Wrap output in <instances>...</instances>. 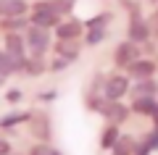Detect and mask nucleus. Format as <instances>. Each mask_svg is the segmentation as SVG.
<instances>
[{
  "label": "nucleus",
  "mask_w": 158,
  "mask_h": 155,
  "mask_svg": "<svg viewBox=\"0 0 158 155\" xmlns=\"http://www.w3.org/2000/svg\"><path fill=\"white\" fill-rule=\"evenodd\" d=\"M24 42H27V50L32 55H42V53L50 47V34H48V29L32 24V27L27 29V34H24Z\"/></svg>",
  "instance_id": "f257e3e1"
},
{
  "label": "nucleus",
  "mask_w": 158,
  "mask_h": 155,
  "mask_svg": "<svg viewBox=\"0 0 158 155\" xmlns=\"http://www.w3.org/2000/svg\"><path fill=\"white\" fill-rule=\"evenodd\" d=\"M6 53L13 58V63H16L19 68L21 66H27V42H24V34H16V32H11V34H6Z\"/></svg>",
  "instance_id": "f03ea898"
},
{
  "label": "nucleus",
  "mask_w": 158,
  "mask_h": 155,
  "mask_svg": "<svg viewBox=\"0 0 158 155\" xmlns=\"http://www.w3.org/2000/svg\"><path fill=\"white\" fill-rule=\"evenodd\" d=\"M100 113L113 124V126H116V124H124L127 118H129V108L121 105L118 100H108L106 105H100Z\"/></svg>",
  "instance_id": "7ed1b4c3"
},
{
  "label": "nucleus",
  "mask_w": 158,
  "mask_h": 155,
  "mask_svg": "<svg viewBox=\"0 0 158 155\" xmlns=\"http://www.w3.org/2000/svg\"><path fill=\"white\" fill-rule=\"evenodd\" d=\"M137 58H140V47H137L135 42H121L116 47V53H113V61H116L118 66H132Z\"/></svg>",
  "instance_id": "20e7f679"
},
{
  "label": "nucleus",
  "mask_w": 158,
  "mask_h": 155,
  "mask_svg": "<svg viewBox=\"0 0 158 155\" xmlns=\"http://www.w3.org/2000/svg\"><path fill=\"white\" fill-rule=\"evenodd\" d=\"M129 92V79L127 76H108L106 82V97L108 100H121Z\"/></svg>",
  "instance_id": "39448f33"
},
{
  "label": "nucleus",
  "mask_w": 158,
  "mask_h": 155,
  "mask_svg": "<svg viewBox=\"0 0 158 155\" xmlns=\"http://www.w3.org/2000/svg\"><path fill=\"white\" fill-rule=\"evenodd\" d=\"M32 24H34V27H42V29H48V27H58L61 21H58V13L48 11V8H42V6H34Z\"/></svg>",
  "instance_id": "423d86ee"
},
{
  "label": "nucleus",
  "mask_w": 158,
  "mask_h": 155,
  "mask_svg": "<svg viewBox=\"0 0 158 155\" xmlns=\"http://www.w3.org/2000/svg\"><path fill=\"white\" fill-rule=\"evenodd\" d=\"M79 34H82V24H79V21H63V24L56 27V37L63 39V42L79 39Z\"/></svg>",
  "instance_id": "0eeeda50"
},
{
  "label": "nucleus",
  "mask_w": 158,
  "mask_h": 155,
  "mask_svg": "<svg viewBox=\"0 0 158 155\" xmlns=\"http://www.w3.org/2000/svg\"><path fill=\"white\" fill-rule=\"evenodd\" d=\"M148 37H150V29H148V24L142 21L140 16H135V18L129 21V42L137 45V42H145Z\"/></svg>",
  "instance_id": "6e6552de"
},
{
  "label": "nucleus",
  "mask_w": 158,
  "mask_h": 155,
  "mask_svg": "<svg viewBox=\"0 0 158 155\" xmlns=\"http://www.w3.org/2000/svg\"><path fill=\"white\" fill-rule=\"evenodd\" d=\"M129 68V76H135V79H150L153 74H156V63L153 61H142V58H137L132 66H127Z\"/></svg>",
  "instance_id": "1a4fd4ad"
},
{
  "label": "nucleus",
  "mask_w": 158,
  "mask_h": 155,
  "mask_svg": "<svg viewBox=\"0 0 158 155\" xmlns=\"http://www.w3.org/2000/svg\"><path fill=\"white\" fill-rule=\"evenodd\" d=\"M27 0H0V13L3 16H8V18H13V16H24L27 13Z\"/></svg>",
  "instance_id": "9d476101"
},
{
  "label": "nucleus",
  "mask_w": 158,
  "mask_h": 155,
  "mask_svg": "<svg viewBox=\"0 0 158 155\" xmlns=\"http://www.w3.org/2000/svg\"><path fill=\"white\" fill-rule=\"evenodd\" d=\"M132 111L142 116H158V100L156 97H137L132 103Z\"/></svg>",
  "instance_id": "9b49d317"
},
{
  "label": "nucleus",
  "mask_w": 158,
  "mask_h": 155,
  "mask_svg": "<svg viewBox=\"0 0 158 155\" xmlns=\"http://www.w3.org/2000/svg\"><path fill=\"white\" fill-rule=\"evenodd\" d=\"M56 53H58V58H63L66 63H71L74 58L79 55V39H71V42H63V39H58Z\"/></svg>",
  "instance_id": "f8f14e48"
},
{
  "label": "nucleus",
  "mask_w": 158,
  "mask_h": 155,
  "mask_svg": "<svg viewBox=\"0 0 158 155\" xmlns=\"http://www.w3.org/2000/svg\"><path fill=\"white\" fill-rule=\"evenodd\" d=\"M129 92H132V97H135V100H137V97H156L158 84L150 82V79H140L135 87H129Z\"/></svg>",
  "instance_id": "ddd939ff"
},
{
  "label": "nucleus",
  "mask_w": 158,
  "mask_h": 155,
  "mask_svg": "<svg viewBox=\"0 0 158 155\" xmlns=\"http://www.w3.org/2000/svg\"><path fill=\"white\" fill-rule=\"evenodd\" d=\"M135 139H132V137H118L116 139V145H113V147H111V153L113 155H135Z\"/></svg>",
  "instance_id": "4468645a"
},
{
  "label": "nucleus",
  "mask_w": 158,
  "mask_h": 155,
  "mask_svg": "<svg viewBox=\"0 0 158 155\" xmlns=\"http://www.w3.org/2000/svg\"><path fill=\"white\" fill-rule=\"evenodd\" d=\"M118 137H121V134H118V129L111 124V126H108L106 132L100 134V147H103V150H111L113 145H116V139H118Z\"/></svg>",
  "instance_id": "2eb2a0df"
},
{
  "label": "nucleus",
  "mask_w": 158,
  "mask_h": 155,
  "mask_svg": "<svg viewBox=\"0 0 158 155\" xmlns=\"http://www.w3.org/2000/svg\"><path fill=\"white\" fill-rule=\"evenodd\" d=\"M32 132L37 134L40 139H48V137H50V126H48V118H45V116L34 118V121H32Z\"/></svg>",
  "instance_id": "dca6fc26"
},
{
  "label": "nucleus",
  "mask_w": 158,
  "mask_h": 155,
  "mask_svg": "<svg viewBox=\"0 0 158 155\" xmlns=\"http://www.w3.org/2000/svg\"><path fill=\"white\" fill-rule=\"evenodd\" d=\"M32 118V113H11V116H6V118H0V126H16V124H21V121H29Z\"/></svg>",
  "instance_id": "f3484780"
},
{
  "label": "nucleus",
  "mask_w": 158,
  "mask_h": 155,
  "mask_svg": "<svg viewBox=\"0 0 158 155\" xmlns=\"http://www.w3.org/2000/svg\"><path fill=\"white\" fill-rule=\"evenodd\" d=\"M29 155H63V153L56 150L53 145H48V142H40V145H34V147L29 150Z\"/></svg>",
  "instance_id": "a211bd4d"
},
{
  "label": "nucleus",
  "mask_w": 158,
  "mask_h": 155,
  "mask_svg": "<svg viewBox=\"0 0 158 155\" xmlns=\"http://www.w3.org/2000/svg\"><path fill=\"white\" fill-rule=\"evenodd\" d=\"M0 71H3V74L19 71V66H16V63H13V58L8 55V53H3V50H0Z\"/></svg>",
  "instance_id": "6ab92c4d"
},
{
  "label": "nucleus",
  "mask_w": 158,
  "mask_h": 155,
  "mask_svg": "<svg viewBox=\"0 0 158 155\" xmlns=\"http://www.w3.org/2000/svg\"><path fill=\"white\" fill-rule=\"evenodd\" d=\"M103 39H106V29H103V27L98 29V27H95L90 34H87V39H85V42H87V45H98V42H103Z\"/></svg>",
  "instance_id": "aec40b11"
},
{
  "label": "nucleus",
  "mask_w": 158,
  "mask_h": 155,
  "mask_svg": "<svg viewBox=\"0 0 158 155\" xmlns=\"http://www.w3.org/2000/svg\"><path fill=\"white\" fill-rule=\"evenodd\" d=\"M111 21V13H100V18H90V21H85V27L95 29V27H103V24Z\"/></svg>",
  "instance_id": "412c9836"
},
{
  "label": "nucleus",
  "mask_w": 158,
  "mask_h": 155,
  "mask_svg": "<svg viewBox=\"0 0 158 155\" xmlns=\"http://www.w3.org/2000/svg\"><path fill=\"white\" fill-rule=\"evenodd\" d=\"M6 27H8V29H19V27H24V18H21V16L6 18Z\"/></svg>",
  "instance_id": "4be33fe9"
},
{
  "label": "nucleus",
  "mask_w": 158,
  "mask_h": 155,
  "mask_svg": "<svg viewBox=\"0 0 158 155\" xmlns=\"http://www.w3.org/2000/svg\"><path fill=\"white\" fill-rule=\"evenodd\" d=\"M8 153H11V145L6 137H0V155H8Z\"/></svg>",
  "instance_id": "5701e85b"
},
{
  "label": "nucleus",
  "mask_w": 158,
  "mask_h": 155,
  "mask_svg": "<svg viewBox=\"0 0 158 155\" xmlns=\"http://www.w3.org/2000/svg\"><path fill=\"white\" fill-rule=\"evenodd\" d=\"M19 97H21V92H19V89H11V92H8V103H16Z\"/></svg>",
  "instance_id": "b1692460"
},
{
  "label": "nucleus",
  "mask_w": 158,
  "mask_h": 155,
  "mask_svg": "<svg viewBox=\"0 0 158 155\" xmlns=\"http://www.w3.org/2000/svg\"><path fill=\"white\" fill-rule=\"evenodd\" d=\"M6 76H8V74H3V71H0V87L6 84Z\"/></svg>",
  "instance_id": "393cba45"
},
{
  "label": "nucleus",
  "mask_w": 158,
  "mask_h": 155,
  "mask_svg": "<svg viewBox=\"0 0 158 155\" xmlns=\"http://www.w3.org/2000/svg\"><path fill=\"white\" fill-rule=\"evenodd\" d=\"M156 132H158V116H156Z\"/></svg>",
  "instance_id": "a878e982"
},
{
  "label": "nucleus",
  "mask_w": 158,
  "mask_h": 155,
  "mask_svg": "<svg viewBox=\"0 0 158 155\" xmlns=\"http://www.w3.org/2000/svg\"><path fill=\"white\" fill-rule=\"evenodd\" d=\"M156 16H158V13H156Z\"/></svg>",
  "instance_id": "bb28decb"
}]
</instances>
